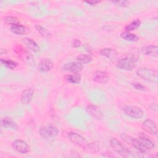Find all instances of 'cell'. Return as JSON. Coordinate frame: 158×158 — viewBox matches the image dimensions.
Returning <instances> with one entry per match:
<instances>
[{
  "label": "cell",
  "mask_w": 158,
  "mask_h": 158,
  "mask_svg": "<svg viewBox=\"0 0 158 158\" xmlns=\"http://www.w3.org/2000/svg\"><path fill=\"white\" fill-rule=\"evenodd\" d=\"M138 59L133 54H128L120 58L116 63V67L125 70H131L137 66Z\"/></svg>",
  "instance_id": "cell-1"
},
{
  "label": "cell",
  "mask_w": 158,
  "mask_h": 158,
  "mask_svg": "<svg viewBox=\"0 0 158 158\" xmlns=\"http://www.w3.org/2000/svg\"><path fill=\"white\" fill-rule=\"evenodd\" d=\"M136 75L140 78L148 81L156 83L158 80L157 73L155 70H151L147 67H141L136 69Z\"/></svg>",
  "instance_id": "cell-2"
},
{
  "label": "cell",
  "mask_w": 158,
  "mask_h": 158,
  "mask_svg": "<svg viewBox=\"0 0 158 158\" xmlns=\"http://www.w3.org/2000/svg\"><path fill=\"white\" fill-rule=\"evenodd\" d=\"M121 138L122 140H123L125 142L127 143L128 144L131 145L135 148L137 149L139 152L141 153H146L149 150L147 149L139 141V139L131 137V136L126 134V133H122L120 135Z\"/></svg>",
  "instance_id": "cell-3"
},
{
  "label": "cell",
  "mask_w": 158,
  "mask_h": 158,
  "mask_svg": "<svg viewBox=\"0 0 158 158\" xmlns=\"http://www.w3.org/2000/svg\"><path fill=\"white\" fill-rule=\"evenodd\" d=\"M110 145L112 148L118 154L123 157H128L131 154V152L125 147L119 140L115 138H112L110 140Z\"/></svg>",
  "instance_id": "cell-4"
},
{
  "label": "cell",
  "mask_w": 158,
  "mask_h": 158,
  "mask_svg": "<svg viewBox=\"0 0 158 158\" xmlns=\"http://www.w3.org/2000/svg\"><path fill=\"white\" fill-rule=\"evenodd\" d=\"M39 133L44 139H49L56 137L59 133V130L56 127L49 125L41 127L39 130Z\"/></svg>",
  "instance_id": "cell-5"
},
{
  "label": "cell",
  "mask_w": 158,
  "mask_h": 158,
  "mask_svg": "<svg viewBox=\"0 0 158 158\" xmlns=\"http://www.w3.org/2000/svg\"><path fill=\"white\" fill-rule=\"evenodd\" d=\"M122 109L127 115L133 118H140L144 115L143 110L135 106H125Z\"/></svg>",
  "instance_id": "cell-6"
},
{
  "label": "cell",
  "mask_w": 158,
  "mask_h": 158,
  "mask_svg": "<svg viewBox=\"0 0 158 158\" xmlns=\"http://www.w3.org/2000/svg\"><path fill=\"white\" fill-rule=\"evenodd\" d=\"M68 138L70 139V141L73 143V144L79 146L83 148V149L87 146L88 143L86 141V139L83 137L81 135L73 132V131H70L68 133Z\"/></svg>",
  "instance_id": "cell-7"
},
{
  "label": "cell",
  "mask_w": 158,
  "mask_h": 158,
  "mask_svg": "<svg viewBox=\"0 0 158 158\" xmlns=\"http://www.w3.org/2000/svg\"><path fill=\"white\" fill-rule=\"evenodd\" d=\"M142 128L144 131L152 135H157V128L154 121L151 119L148 118L145 120L142 124Z\"/></svg>",
  "instance_id": "cell-8"
},
{
  "label": "cell",
  "mask_w": 158,
  "mask_h": 158,
  "mask_svg": "<svg viewBox=\"0 0 158 158\" xmlns=\"http://www.w3.org/2000/svg\"><path fill=\"white\" fill-rule=\"evenodd\" d=\"M12 147L14 149L21 154H27L30 148L27 142L22 139H16L13 141Z\"/></svg>",
  "instance_id": "cell-9"
},
{
  "label": "cell",
  "mask_w": 158,
  "mask_h": 158,
  "mask_svg": "<svg viewBox=\"0 0 158 158\" xmlns=\"http://www.w3.org/2000/svg\"><path fill=\"white\" fill-rule=\"evenodd\" d=\"M83 64L77 61L70 62L64 64L62 66V70L73 73H79V72L83 69Z\"/></svg>",
  "instance_id": "cell-10"
},
{
  "label": "cell",
  "mask_w": 158,
  "mask_h": 158,
  "mask_svg": "<svg viewBox=\"0 0 158 158\" xmlns=\"http://www.w3.org/2000/svg\"><path fill=\"white\" fill-rule=\"evenodd\" d=\"M34 95V90L31 88H28L23 91L21 94L20 99L23 104H28L32 101Z\"/></svg>",
  "instance_id": "cell-11"
},
{
  "label": "cell",
  "mask_w": 158,
  "mask_h": 158,
  "mask_svg": "<svg viewBox=\"0 0 158 158\" xmlns=\"http://www.w3.org/2000/svg\"><path fill=\"white\" fill-rule=\"evenodd\" d=\"M110 77L109 75L102 71H96L93 73V80L99 83H106L109 81Z\"/></svg>",
  "instance_id": "cell-12"
},
{
  "label": "cell",
  "mask_w": 158,
  "mask_h": 158,
  "mask_svg": "<svg viewBox=\"0 0 158 158\" xmlns=\"http://www.w3.org/2000/svg\"><path fill=\"white\" fill-rule=\"evenodd\" d=\"M54 67L53 62L48 58L42 59L38 64V69L42 72L50 71Z\"/></svg>",
  "instance_id": "cell-13"
},
{
  "label": "cell",
  "mask_w": 158,
  "mask_h": 158,
  "mask_svg": "<svg viewBox=\"0 0 158 158\" xmlns=\"http://www.w3.org/2000/svg\"><path fill=\"white\" fill-rule=\"evenodd\" d=\"M0 125L2 128L10 129L13 130H17L19 128L17 123L9 117L1 118L0 121Z\"/></svg>",
  "instance_id": "cell-14"
},
{
  "label": "cell",
  "mask_w": 158,
  "mask_h": 158,
  "mask_svg": "<svg viewBox=\"0 0 158 158\" xmlns=\"http://www.w3.org/2000/svg\"><path fill=\"white\" fill-rule=\"evenodd\" d=\"M99 54L109 59L110 60H115L117 57V52L115 49L107 48L102 49L99 51Z\"/></svg>",
  "instance_id": "cell-15"
},
{
  "label": "cell",
  "mask_w": 158,
  "mask_h": 158,
  "mask_svg": "<svg viewBox=\"0 0 158 158\" xmlns=\"http://www.w3.org/2000/svg\"><path fill=\"white\" fill-rule=\"evenodd\" d=\"M86 111L88 114L96 118H100L102 116V113L100 109L96 105H88L86 107Z\"/></svg>",
  "instance_id": "cell-16"
},
{
  "label": "cell",
  "mask_w": 158,
  "mask_h": 158,
  "mask_svg": "<svg viewBox=\"0 0 158 158\" xmlns=\"http://www.w3.org/2000/svg\"><path fill=\"white\" fill-rule=\"evenodd\" d=\"M23 43L28 47V49L33 51L35 52H40L41 48L38 44L32 39L30 38H25L23 39Z\"/></svg>",
  "instance_id": "cell-17"
},
{
  "label": "cell",
  "mask_w": 158,
  "mask_h": 158,
  "mask_svg": "<svg viewBox=\"0 0 158 158\" xmlns=\"http://www.w3.org/2000/svg\"><path fill=\"white\" fill-rule=\"evenodd\" d=\"M138 139L141 143V144L148 150L152 149L155 148L154 143L149 137L144 134H141Z\"/></svg>",
  "instance_id": "cell-18"
},
{
  "label": "cell",
  "mask_w": 158,
  "mask_h": 158,
  "mask_svg": "<svg viewBox=\"0 0 158 158\" xmlns=\"http://www.w3.org/2000/svg\"><path fill=\"white\" fill-rule=\"evenodd\" d=\"M19 52H17L19 56L22 58L24 60H25L29 64V65H33L34 64V60L33 56L27 50H25L22 48V50H18Z\"/></svg>",
  "instance_id": "cell-19"
},
{
  "label": "cell",
  "mask_w": 158,
  "mask_h": 158,
  "mask_svg": "<svg viewBox=\"0 0 158 158\" xmlns=\"http://www.w3.org/2000/svg\"><path fill=\"white\" fill-rule=\"evenodd\" d=\"M144 54L157 57L158 56V47L156 45H149L144 48L143 50Z\"/></svg>",
  "instance_id": "cell-20"
},
{
  "label": "cell",
  "mask_w": 158,
  "mask_h": 158,
  "mask_svg": "<svg viewBox=\"0 0 158 158\" xmlns=\"http://www.w3.org/2000/svg\"><path fill=\"white\" fill-rule=\"evenodd\" d=\"M99 148H100L99 141H95L89 143H88L87 146L84 149L88 152H89L91 154H95L99 151Z\"/></svg>",
  "instance_id": "cell-21"
},
{
  "label": "cell",
  "mask_w": 158,
  "mask_h": 158,
  "mask_svg": "<svg viewBox=\"0 0 158 158\" xmlns=\"http://www.w3.org/2000/svg\"><path fill=\"white\" fill-rule=\"evenodd\" d=\"M35 28L37 31L39 33V34L44 38H46V39L51 38L52 34L47 28H44V27L40 25H36Z\"/></svg>",
  "instance_id": "cell-22"
},
{
  "label": "cell",
  "mask_w": 158,
  "mask_h": 158,
  "mask_svg": "<svg viewBox=\"0 0 158 158\" xmlns=\"http://www.w3.org/2000/svg\"><path fill=\"white\" fill-rule=\"evenodd\" d=\"M65 79L68 82L73 83V84H78L80 83L81 80V75L79 73H74L73 74L67 75L65 76Z\"/></svg>",
  "instance_id": "cell-23"
},
{
  "label": "cell",
  "mask_w": 158,
  "mask_h": 158,
  "mask_svg": "<svg viewBox=\"0 0 158 158\" xmlns=\"http://www.w3.org/2000/svg\"><path fill=\"white\" fill-rule=\"evenodd\" d=\"M120 36L122 39L128 41H137L139 40V36L134 33H131L130 31H125L122 32L120 35Z\"/></svg>",
  "instance_id": "cell-24"
},
{
  "label": "cell",
  "mask_w": 158,
  "mask_h": 158,
  "mask_svg": "<svg viewBox=\"0 0 158 158\" xmlns=\"http://www.w3.org/2000/svg\"><path fill=\"white\" fill-rule=\"evenodd\" d=\"M10 30L12 33L18 35H23L26 33L27 31L26 28L20 23L12 25L10 27Z\"/></svg>",
  "instance_id": "cell-25"
},
{
  "label": "cell",
  "mask_w": 158,
  "mask_h": 158,
  "mask_svg": "<svg viewBox=\"0 0 158 158\" xmlns=\"http://www.w3.org/2000/svg\"><path fill=\"white\" fill-rule=\"evenodd\" d=\"M76 59L77 62L81 63V64H84L90 62L92 60V57L89 54H81L77 57Z\"/></svg>",
  "instance_id": "cell-26"
},
{
  "label": "cell",
  "mask_w": 158,
  "mask_h": 158,
  "mask_svg": "<svg viewBox=\"0 0 158 158\" xmlns=\"http://www.w3.org/2000/svg\"><path fill=\"white\" fill-rule=\"evenodd\" d=\"M141 25V22L139 19H135L131 23L128 24L125 27V30L127 31H131L135 30L139 27Z\"/></svg>",
  "instance_id": "cell-27"
},
{
  "label": "cell",
  "mask_w": 158,
  "mask_h": 158,
  "mask_svg": "<svg viewBox=\"0 0 158 158\" xmlns=\"http://www.w3.org/2000/svg\"><path fill=\"white\" fill-rule=\"evenodd\" d=\"M1 64L7 68L10 69H14L18 65V63L15 61H14L11 59H1Z\"/></svg>",
  "instance_id": "cell-28"
},
{
  "label": "cell",
  "mask_w": 158,
  "mask_h": 158,
  "mask_svg": "<svg viewBox=\"0 0 158 158\" xmlns=\"http://www.w3.org/2000/svg\"><path fill=\"white\" fill-rule=\"evenodd\" d=\"M3 20L6 24L11 25V26L17 24V23H19L18 19L14 16H7L4 18Z\"/></svg>",
  "instance_id": "cell-29"
},
{
  "label": "cell",
  "mask_w": 158,
  "mask_h": 158,
  "mask_svg": "<svg viewBox=\"0 0 158 158\" xmlns=\"http://www.w3.org/2000/svg\"><path fill=\"white\" fill-rule=\"evenodd\" d=\"M132 86L136 90H139V91H146L148 89L145 85H143L140 83H133Z\"/></svg>",
  "instance_id": "cell-30"
},
{
  "label": "cell",
  "mask_w": 158,
  "mask_h": 158,
  "mask_svg": "<svg viewBox=\"0 0 158 158\" xmlns=\"http://www.w3.org/2000/svg\"><path fill=\"white\" fill-rule=\"evenodd\" d=\"M112 2L114 4H116L117 5L121 7H126L129 4V2L126 1H112Z\"/></svg>",
  "instance_id": "cell-31"
},
{
  "label": "cell",
  "mask_w": 158,
  "mask_h": 158,
  "mask_svg": "<svg viewBox=\"0 0 158 158\" xmlns=\"http://www.w3.org/2000/svg\"><path fill=\"white\" fill-rule=\"evenodd\" d=\"M81 43L79 40H75L72 43V46L74 48H78L81 46Z\"/></svg>",
  "instance_id": "cell-32"
},
{
  "label": "cell",
  "mask_w": 158,
  "mask_h": 158,
  "mask_svg": "<svg viewBox=\"0 0 158 158\" xmlns=\"http://www.w3.org/2000/svg\"><path fill=\"white\" fill-rule=\"evenodd\" d=\"M85 3L93 6V5H96L97 4H99L101 2L100 1H85Z\"/></svg>",
  "instance_id": "cell-33"
},
{
  "label": "cell",
  "mask_w": 158,
  "mask_h": 158,
  "mask_svg": "<svg viewBox=\"0 0 158 158\" xmlns=\"http://www.w3.org/2000/svg\"><path fill=\"white\" fill-rule=\"evenodd\" d=\"M7 50L5 48H1L0 49V54H1V55H3V54H7Z\"/></svg>",
  "instance_id": "cell-34"
}]
</instances>
